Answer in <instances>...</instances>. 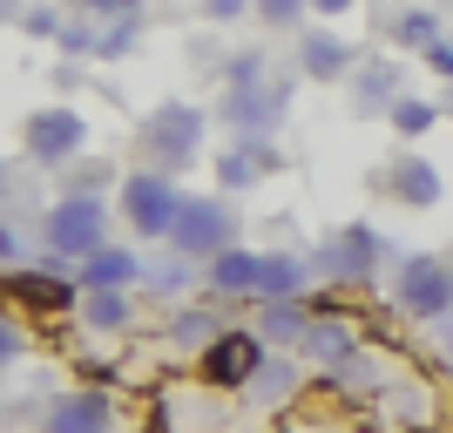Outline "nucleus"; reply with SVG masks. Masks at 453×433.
I'll use <instances>...</instances> for the list:
<instances>
[{"label": "nucleus", "instance_id": "nucleus-15", "mask_svg": "<svg viewBox=\"0 0 453 433\" xmlns=\"http://www.w3.org/2000/svg\"><path fill=\"white\" fill-rule=\"evenodd\" d=\"M68 278L81 291H142V244H102L95 258H81Z\"/></svg>", "mask_w": 453, "mask_h": 433}, {"label": "nucleus", "instance_id": "nucleus-40", "mask_svg": "<svg viewBox=\"0 0 453 433\" xmlns=\"http://www.w3.org/2000/svg\"><path fill=\"white\" fill-rule=\"evenodd\" d=\"M447 366H453V352H447Z\"/></svg>", "mask_w": 453, "mask_h": 433}, {"label": "nucleus", "instance_id": "nucleus-41", "mask_svg": "<svg viewBox=\"0 0 453 433\" xmlns=\"http://www.w3.org/2000/svg\"><path fill=\"white\" fill-rule=\"evenodd\" d=\"M406 7H413V0H406Z\"/></svg>", "mask_w": 453, "mask_h": 433}, {"label": "nucleus", "instance_id": "nucleus-34", "mask_svg": "<svg viewBox=\"0 0 453 433\" xmlns=\"http://www.w3.org/2000/svg\"><path fill=\"white\" fill-rule=\"evenodd\" d=\"M419 68H426V75H440V81H453V35H440L434 48L419 55Z\"/></svg>", "mask_w": 453, "mask_h": 433}, {"label": "nucleus", "instance_id": "nucleus-22", "mask_svg": "<svg viewBox=\"0 0 453 433\" xmlns=\"http://www.w3.org/2000/svg\"><path fill=\"white\" fill-rule=\"evenodd\" d=\"M81 325L88 332H102V339H115V332H129L135 325V291H81Z\"/></svg>", "mask_w": 453, "mask_h": 433}, {"label": "nucleus", "instance_id": "nucleus-28", "mask_svg": "<svg viewBox=\"0 0 453 433\" xmlns=\"http://www.w3.org/2000/svg\"><path fill=\"white\" fill-rule=\"evenodd\" d=\"M265 75H278L271 48H224V68H217L224 89H250V81H265Z\"/></svg>", "mask_w": 453, "mask_h": 433}, {"label": "nucleus", "instance_id": "nucleus-12", "mask_svg": "<svg viewBox=\"0 0 453 433\" xmlns=\"http://www.w3.org/2000/svg\"><path fill=\"white\" fill-rule=\"evenodd\" d=\"M0 291L14 305H27V312H68V305H81V284L75 278H61V264H14V271H0Z\"/></svg>", "mask_w": 453, "mask_h": 433}, {"label": "nucleus", "instance_id": "nucleus-8", "mask_svg": "<svg viewBox=\"0 0 453 433\" xmlns=\"http://www.w3.org/2000/svg\"><path fill=\"white\" fill-rule=\"evenodd\" d=\"M393 305L413 325L447 319L453 312V258H440V251H406L399 271H393Z\"/></svg>", "mask_w": 453, "mask_h": 433}, {"label": "nucleus", "instance_id": "nucleus-10", "mask_svg": "<svg viewBox=\"0 0 453 433\" xmlns=\"http://www.w3.org/2000/svg\"><path fill=\"white\" fill-rule=\"evenodd\" d=\"M265 359H271V345L257 339V325H230L210 352H196V379H203L210 393H244Z\"/></svg>", "mask_w": 453, "mask_h": 433}, {"label": "nucleus", "instance_id": "nucleus-1", "mask_svg": "<svg viewBox=\"0 0 453 433\" xmlns=\"http://www.w3.org/2000/svg\"><path fill=\"white\" fill-rule=\"evenodd\" d=\"M210 122H217V115H210L203 102H183V95L156 102V109L135 122V170H163V176L196 170V163H203V143H210Z\"/></svg>", "mask_w": 453, "mask_h": 433}, {"label": "nucleus", "instance_id": "nucleus-24", "mask_svg": "<svg viewBox=\"0 0 453 433\" xmlns=\"http://www.w3.org/2000/svg\"><path fill=\"white\" fill-rule=\"evenodd\" d=\"M304 325H311V305L291 298V305H257V339L271 345V352H291V345L304 339Z\"/></svg>", "mask_w": 453, "mask_h": 433}, {"label": "nucleus", "instance_id": "nucleus-18", "mask_svg": "<svg viewBox=\"0 0 453 433\" xmlns=\"http://www.w3.org/2000/svg\"><path fill=\"white\" fill-rule=\"evenodd\" d=\"M257 278H265V251H250V244H230L224 258L203 264V284L230 305H257Z\"/></svg>", "mask_w": 453, "mask_h": 433}, {"label": "nucleus", "instance_id": "nucleus-32", "mask_svg": "<svg viewBox=\"0 0 453 433\" xmlns=\"http://www.w3.org/2000/svg\"><path fill=\"white\" fill-rule=\"evenodd\" d=\"M196 20L203 27H237V20H250V0H196Z\"/></svg>", "mask_w": 453, "mask_h": 433}, {"label": "nucleus", "instance_id": "nucleus-39", "mask_svg": "<svg viewBox=\"0 0 453 433\" xmlns=\"http://www.w3.org/2000/svg\"><path fill=\"white\" fill-rule=\"evenodd\" d=\"M447 122H453V109H447Z\"/></svg>", "mask_w": 453, "mask_h": 433}, {"label": "nucleus", "instance_id": "nucleus-16", "mask_svg": "<svg viewBox=\"0 0 453 433\" xmlns=\"http://www.w3.org/2000/svg\"><path fill=\"white\" fill-rule=\"evenodd\" d=\"M386 197L406 204V210H434L440 197H447V176H440L434 156L406 150V156H393V170H386Z\"/></svg>", "mask_w": 453, "mask_h": 433}, {"label": "nucleus", "instance_id": "nucleus-27", "mask_svg": "<svg viewBox=\"0 0 453 433\" xmlns=\"http://www.w3.org/2000/svg\"><path fill=\"white\" fill-rule=\"evenodd\" d=\"M386 122H393L399 143H419V135H434L440 122H447V102H426V95H399Z\"/></svg>", "mask_w": 453, "mask_h": 433}, {"label": "nucleus", "instance_id": "nucleus-36", "mask_svg": "<svg viewBox=\"0 0 453 433\" xmlns=\"http://www.w3.org/2000/svg\"><path fill=\"white\" fill-rule=\"evenodd\" d=\"M352 7H359V0H311V14H319L325 27H332V20H339V14H352Z\"/></svg>", "mask_w": 453, "mask_h": 433}, {"label": "nucleus", "instance_id": "nucleus-6", "mask_svg": "<svg viewBox=\"0 0 453 433\" xmlns=\"http://www.w3.org/2000/svg\"><path fill=\"white\" fill-rule=\"evenodd\" d=\"M20 150L35 170H68L88 150V115L75 102H41V109L20 115Z\"/></svg>", "mask_w": 453, "mask_h": 433}, {"label": "nucleus", "instance_id": "nucleus-26", "mask_svg": "<svg viewBox=\"0 0 453 433\" xmlns=\"http://www.w3.org/2000/svg\"><path fill=\"white\" fill-rule=\"evenodd\" d=\"M122 176L129 170H115L109 156H88V163H68V170H61V197H115Z\"/></svg>", "mask_w": 453, "mask_h": 433}, {"label": "nucleus", "instance_id": "nucleus-13", "mask_svg": "<svg viewBox=\"0 0 453 433\" xmlns=\"http://www.w3.org/2000/svg\"><path fill=\"white\" fill-rule=\"evenodd\" d=\"M41 433H115V399L102 386H68L41 406Z\"/></svg>", "mask_w": 453, "mask_h": 433}, {"label": "nucleus", "instance_id": "nucleus-38", "mask_svg": "<svg viewBox=\"0 0 453 433\" xmlns=\"http://www.w3.org/2000/svg\"><path fill=\"white\" fill-rule=\"evenodd\" d=\"M7 197H14V163L0 156V204H7Z\"/></svg>", "mask_w": 453, "mask_h": 433}, {"label": "nucleus", "instance_id": "nucleus-3", "mask_svg": "<svg viewBox=\"0 0 453 433\" xmlns=\"http://www.w3.org/2000/svg\"><path fill=\"white\" fill-rule=\"evenodd\" d=\"M183 197H189V189L176 183V176H163V170H129L109 204H115V224L129 230V244H170Z\"/></svg>", "mask_w": 453, "mask_h": 433}, {"label": "nucleus", "instance_id": "nucleus-21", "mask_svg": "<svg viewBox=\"0 0 453 433\" xmlns=\"http://www.w3.org/2000/svg\"><path fill=\"white\" fill-rule=\"evenodd\" d=\"M224 332H230V319L217 312V305H176L170 312V345L176 352H210Z\"/></svg>", "mask_w": 453, "mask_h": 433}, {"label": "nucleus", "instance_id": "nucleus-9", "mask_svg": "<svg viewBox=\"0 0 453 433\" xmlns=\"http://www.w3.org/2000/svg\"><path fill=\"white\" fill-rule=\"evenodd\" d=\"M359 68V48L339 35V27H325V20H304L298 27V48H291V75L311 81V89H345Z\"/></svg>", "mask_w": 453, "mask_h": 433}, {"label": "nucleus", "instance_id": "nucleus-17", "mask_svg": "<svg viewBox=\"0 0 453 433\" xmlns=\"http://www.w3.org/2000/svg\"><path fill=\"white\" fill-rule=\"evenodd\" d=\"M298 352V366H319V373H332V366H345V359L359 352V325L339 319V312H325V319L304 325V339L291 345Z\"/></svg>", "mask_w": 453, "mask_h": 433}, {"label": "nucleus", "instance_id": "nucleus-30", "mask_svg": "<svg viewBox=\"0 0 453 433\" xmlns=\"http://www.w3.org/2000/svg\"><path fill=\"white\" fill-rule=\"evenodd\" d=\"M20 35H35V41H61V27H68V14H61L55 0H35V7H20Z\"/></svg>", "mask_w": 453, "mask_h": 433}, {"label": "nucleus", "instance_id": "nucleus-31", "mask_svg": "<svg viewBox=\"0 0 453 433\" xmlns=\"http://www.w3.org/2000/svg\"><path fill=\"white\" fill-rule=\"evenodd\" d=\"M325 379H332V386H379V359L372 352H352L345 366H332Z\"/></svg>", "mask_w": 453, "mask_h": 433}, {"label": "nucleus", "instance_id": "nucleus-29", "mask_svg": "<svg viewBox=\"0 0 453 433\" xmlns=\"http://www.w3.org/2000/svg\"><path fill=\"white\" fill-rule=\"evenodd\" d=\"M304 14H311V0H250V20L271 27V35H298Z\"/></svg>", "mask_w": 453, "mask_h": 433}, {"label": "nucleus", "instance_id": "nucleus-23", "mask_svg": "<svg viewBox=\"0 0 453 433\" xmlns=\"http://www.w3.org/2000/svg\"><path fill=\"white\" fill-rule=\"evenodd\" d=\"M196 278H203V271L189 258H176L170 244H163V258H142V298H183Z\"/></svg>", "mask_w": 453, "mask_h": 433}, {"label": "nucleus", "instance_id": "nucleus-33", "mask_svg": "<svg viewBox=\"0 0 453 433\" xmlns=\"http://www.w3.org/2000/svg\"><path fill=\"white\" fill-rule=\"evenodd\" d=\"M20 258H27V237H20L14 217H0V271H14Z\"/></svg>", "mask_w": 453, "mask_h": 433}, {"label": "nucleus", "instance_id": "nucleus-35", "mask_svg": "<svg viewBox=\"0 0 453 433\" xmlns=\"http://www.w3.org/2000/svg\"><path fill=\"white\" fill-rule=\"evenodd\" d=\"M20 352H27V332H20L14 319H0V366H14Z\"/></svg>", "mask_w": 453, "mask_h": 433}, {"label": "nucleus", "instance_id": "nucleus-37", "mask_svg": "<svg viewBox=\"0 0 453 433\" xmlns=\"http://www.w3.org/2000/svg\"><path fill=\"white\" fill-rule=\"evenodd\" d=\"M426 332H434V339H440V345H447V352H453V312H447V319H434V325H426Z\"/></svg>", "mask_w": 453, "mask_h": 433}, {"label": "nucleus", "instance_id": "nucleus-20", "mask_svg": "<svg viewBox=\"0 0 453 433\" xmlns=\"http://www.w3.org/2000/svg\"><path fill=\"white\" fill-rule=\"evenodd\" d=\"M304 386V366H298V352H271L265 366H257V379L244 386V399L257 406V414H271V406H284V399Z\"/></svg>", "mask_w": 453, "mask_h": 433}, {"label": "nucleus", "instance_id": "nucleus-11", "mask_svg": "<svg viewBox=\"0 0 453 433\" xmlns=\"http://www.w3.org/2000/svg\"><path fill=\"white\" fill-rule=\"evenodd\" d=\"M399 95H406V68H399L393 55H359L352 81H345V102H352V115H359V122H386Z\"/></svg>", "mask_w": 453, "mask_h": 433}, {"label": "nucleus", "instance_id": "nucleus-4", "mask_svg": "<svg viewBox=\"0 0 453 433\" xmlns=\"http://www.w3.org/2000/svg\"><path fill=\"white\" fill-rule=\"evenodd\" d=\"M230 244H244V217H237V204H230L224 189H189L183 210H176L170 251L203 271V264H210V258H224Z\"/></svg>", "mask_w": 453, "mask_h": 433}, {"label": "nucleus", "instance_id": "nucleus-2", "mask_svg": "<svg viewBox=\"0 0 453 433\" xmlns=\"http://www.w3.org/2000/svg\"><path fill=\"white\" fill-rule=\"evenodd\" d=\"M102 244H115V204L109 197H55V204L41 210V251L55 264L75 271Z\"/></svg>", "mask_w": 453, "mask_h": 433}, {"label": "nucleus", "instance_id": "nucleus-7", "mask_svg": "<svg viewBox=\"0 0 453 433\" xmlns=\"http://www.w3.org/2000/svg\"><path fill=\"white\" fill-rule=\"evenodd\" d=\"M379 264H386V237L379 224L365 217H345V224L325 230V244L311 251V278H332V284H372Z\"/></svg>", "mask_w": 453, "mask_h": 433}, {"label": "nucleus", "instance_id": "nucleus-14", "mask_svg": "<svg viewBox=\"0 0 453 433\" xmlns=\"http://www.w3.org/2000/svg\"><path fill=\"white\" fill-rule=\"evenodd\" d=\"M210 170H217V189H224V197H244V189L271 183V176L284 170V150L278 143H224Z\"/></svg>", "mask_w": 453, "mask_h": 433}, {"label": "nucleus", "instance_id": "nucleus-19", "mask_svg": "<svg viewBox=\"0 0 453 433\" xmlns=\"http://www.w3.org/2000/svg\"><path fill=\"white\" fill-rule=\"evenodd\" d=\"M311 291V258L298 251H265V278H257V305H291Z\"/></svg>", "mask_w": 453, "mask_h": 433}, {"label": "nucleus", "instance_id": "nucleus-5", "mask_svg": "<svg viewBox=\"0 0 453 433\" xmlns=\"http://www.w3.org/2000/svg\"><path fill=\"white\" fill-rule=\"evenodd\" d=\"M291 81L298 75H265L250 89H224L210 115L230 129V143H278L284 115H291Z\"/></svg>", "mask_w": 453, "mask_h": 433}, {"label": "nucleus", "instance_id": "nucleus-25", "mask_svg": "<svg viewBox=\"0 0 453 433\" xmlns=\"http://www.w3.org/2000/svg\"><path fill=\"white\" fill-rule=\"evenodd\" d=\"M447 35V20L434 14V7H426V0H413V7H399L393 14V48H406V55H426V48H434V41Z\"/></svg>", "mask_w": 453, "mask_h": 433}]
</instances>
